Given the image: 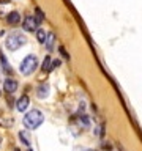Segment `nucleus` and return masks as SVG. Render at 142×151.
<instances>
[{
    "label": "nucleus",
    "instance_id": "nucleus-1",
    "mask_svg": "<svg viewBox=\"0 0 142 151\" xmlns=\"http://www.w3.org/2000/svg\"><path fill=\"white\" fill-rule=\"evenodd\" d=\"M24 126L27 127V129H36V127H40L43 123H44V115H43L41 110H38V109H32L28 113H25V116H24Z\"/></svg>",
    "mask_w": 142,
    "mask_h": 151
},
{
    "label": "nucleus",
    "instance_id": "nucleus-2",
    "mask_svg": "<svg viewBox=\"0 0 142 151\" xmlns=\"http://www.w3.org/2000/svg\"><path fill=\"white\" fill-rule=\"evenodd\" d=\"M27 42V38L22 35V33L19 32H13L9 33L7 36V40H5V46H7L8 50H16L19 47H22L24 44Z\"/></svg>",
    "mask_w": 142,
    "mask_h": 151
},
{
    "label": "nucleus",
    "instance_id": "nucleus-3",
    "mask_svg": "<svg viewBox=\"0 0 142 151\" xmlns=\"http://www.w3.org/2000/svg\"><path fill=\"white\" fill-rule=\"evenodd\" d=\"M36 66H38V58L35 55H27L25 58L22 60V63H21V74L24 76H30L32 73H35V69H36Z\"/></svg>",
    "mask_w": 142,
    "mask_h": 151
},
{
    "label": "nucleus",
    "instance_id": "nucleus-4",
    "mask_svg": "<svg viewBox=\"0 0 142 151\" xmlns=\"http://www.w3.org/2000/svg\"><path fill=\"white\" fill-rule=\"evenodd\" d=\"M22 27H24V30H27V32H35L36 27H38V21L35 19V16H27L22 22Z\"/></svg>",
    "mask_w": 142,
    "mask_h": 151
},
{
    "label": "nucleus",
    "instance_id": "nucleus-5",
    "mask_svg": "<svg viewBox=\"0 0 142 151\" xmlns=\"http://www.w3.org/2000/svg\"><path fill=\"white\" fill-rule=\"evenodd\" d=\"M28 104H30V99H28V96L24 94V96H21L16 101V109H17L19 112H25L27 107H28Z\"/></svg>",
    "mask_w": 142,
    "mask_h": 151
},
{
    "label": "nucleus",
    "instance_id": "nucleus-6",
    "mask_svg": "<svg viewBox=\"0 0 142 151\" xmlns=\"http://www.w3.org/2000/svg\"><path fill=\"white\" fill-rule=\"evenodd\" d=\"M3 90L7 93H14L17 90V82L14 79H5L3 82Z\"/></svg>",
    "mask_w": 142,
    "mask_h": 151
},
{
    "label": "nucleus",
    "instance_id": "nucleus-7",
    "mask_svg": "<svg viewBox=\"0 0 142 151\" xmlns=\"http://www.w3.org/2000/svg\"><path fill=\"white\" fill-rule=\"evenodd\" d=\"M49 91H51L49 85H47V83H41L40 87H38V90H36V96L40 99H44V98L49 96Z\"/></svg>",
    "mask_w": 142,
    "mask_h": 151
},
{
    "label": "nucleus",
    "instance_id": "nucleus-8",
    "mask_svg": "<svg viewBox=\"0 0 142 151\" xmlns=\"http://www.w3.org/2000/svg\"><path fill=\"white\" fill-rule=\"evenodd\" d=\"M7 21H8V24H11V25H16V24L21 22V14L17 11H11L7 16Z\"/></svg>",
    "mask_w": 142,
    "mask_h": 151
},
{
    "label": "nucleus",
    "instance_id": "nucleus-9",
    "mask_svg": "<svg viewBox=\"0 0 142 151\" xmlns=\"http://www.w3.org/2000/svg\"><path fill=\"white\" fill-rule=\"evenodd\" d=\"M54 41H55L54 33H47L46 41H44V44H46V49H47V50H52V49H54Z\"/></svg>",
    "mask_w": 142,
    "mask_h": 151
},
{
    "label": "nucleus",
    "instance_id": "nucleus-10",
    "mask_svg": "<svg viewBox=\"0 0 142 151\" xmlns=\"http://www.w3.org/2000/svg\"><path fill=\"white\" fill-rule=\"evenodd\" d=\"M51 63H52V58H51V57H44L43 65H41L43 73H51Z\"/></svg>",
    "mask_w": 142,
    "mask_h": 151
},
{
    "label": "nucleus",
    "instance_id": "nucleus-11",
    "mask_svg": "<svg viewBox=\"0 0 142 151\" xmlns=\"http://www.w3.org/2000/svg\"><path fill=\"white\" fill-rule=\"evenodd\" d=\"M46 36H47V33L44 32V30H36V40L41 42V44H44V41H46Z\"/></svg>",
    "mask_w": 142,
    "mask_h": 151
},
{
    "label": "nucleus",
    "instance_id": "nucleus-12",
    "mask_svg": "<svg viewBox=\"0 0 142 151\" xmlns=\"http://www.w3.org/2000/svg\"><path fill=\"white\" fill-rule=\"evenodd\" d=\"M0 60H2V66H3V69H5V71H8V74H11L13 71H11V68H9L8 61H7V58L3 57V54H2V52H0Z\"/></svg>",
    "mask_w": 142,
    "mask_h": 151
},
{
    "label": "nucleus",
    "instance_id": "nucleus-13",
    "mask_svg": "<svg viewBox=\"0 0 142 151\" xmlns=\"http://www.w3.org/2000/svg\"><path fill=\"white\" fill-rule=\"evenodd\" d=\"M17 135H19V140H21L24 145H25V146H30V140L27 139V134H25V132H24V131H21Z\"/></svg>",
    "mask_w": 142,
    "mask_h": 151
},
{
    "label": "nucleus",
    "instance_id": "nucleus-14",
    "mask_svg": "<svg viewBox=\"0 0 142 151\" xmlns=\"http://www.w3.org/2000/svg\"><path fill=\"white\" fill-rule=\"evenodd\" d=\"M79 124H80V127H84V129H87V127L90 126V120H88V116H80L79 118Z\"/></svg>",
    "mask_w": 142,
    "mask_h": 151
},
{
    "label": "nucleus",
    "instance_id": "nucleus-15",
    "mask_svg": "<svg viewBox=\"0 0 142 151\" xmlns=\"http://www.w3.org/2000/svg\"><path fill=\"white\" fill-rule=\"evenodd\" d=\"M35 19L38 21V24H40V22L43 21V19H44V14L41 13V9H40V8H36V17H35Z\"/></svg>",
    "mask_w": 142,
    "mask_h": 151
},
{
    "label": "nucleus",
    "instance_id": "nucleus-16",
    "mask_svg": "<svg viewBox=\"0 0 142 151\" xmlns=\"http://www.w3.org/2000/svg\"><path fill=\"white\" fill-rule=\"evenodd\" d=\"M57 66H60V60H59V58H57V60H54V61L51 63V71L54 69V68H57Z\"/></svg>",
    "mask_w": 142,
    "mask_h": 151
},
{
    "label": "nucleus",
    "instance_id": "nucleus-17",
    "mask_svg": "<svg viewBox=\"0 0 142 151\" xmlns=\"http://www.w3.org/2000/svg\"><path fill=\"white\" fill-rule=\"evenodd\" d=\"M0 2H2V3H5V2H8V0H0Z\"/></svg>",
    "mask_w": 142,
    "mask_h": 151
},
{
    "label": "nucleus",
    "instance_id": "nucleus-18",
    "mask_svg": "<svg viewBox=\"0 0 142 151\" xmlns=\"http://www.w3.org/2000/svg\"><path fill=\"white\" fill-rule=\"evenodd\" d=\"M85 151H95V150H85Z\"/></svg>",
    "mask_w": 142,
    "mask_h": 151
},
{
    "label": "nucleus",
    "instance_id": "nucleus-19",
    "mask_svg": "<svg viewBox=\"0 0 142 151\" xmlns=\"http://www.w3.org/2000/svg\"><path fill=\"white\" fill-rule=\"evenodd\" d=\"M0 146H2V139H0Z\"/></svg>",
    "mask_w": 142,
    "mask_h": 151
},
{
    "label": "nucleus",
    "instance_id": "nucleus-20",
    "mask_svg": "<svg viewBox=\"0 0 142 151\" xmlns=\"http://www.w3.org/2000/svg\"><path fill=\"white\" fill-rule=\"evenodd\" d=\"M27 151H32V148H28V150H27Z\"/></svg>",
    "mask_w": 142,
    "mask_h": 151
},
{
    "label": "nucleus",
    "instance_id": "nucleus-21",
    "mask_svg": "<svg viewBox=\"0 0 142 151\" xmlns=\"http://www.w3.org/2000/svg\"><path fill=\"white\" fill-rule=\"evenodd\" d=\"M14 151H19V150H14Z\"/></svg>",
    "mask_w": 142,
    "mask_h": 151
},
{
    "label": "nucleus",
    "instance_id": "nucleus-22",
    "mask_svg": "<svg viewBox=\"0 0 142 151\" xmlns=\"http://www.w3.org/2000/svg\"><path fill=\"white\" fill-rule=\"evenodd\" d=\"M0 94H2V93H0Z\"/></svg>",
    "mask_w": 142,
    "mask_h": 151
}]
</instances>
